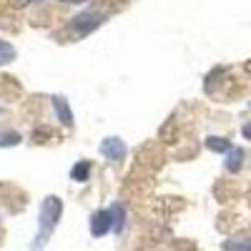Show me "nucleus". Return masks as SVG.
Returning a JSON list of instances; mask_svg holds the SVG:
<instances>
[{
	"label": "nucleus",
	"mask_w": 251,
	"mask_h": 251,
	"mask_svg": "<svg viewBox=\"0 0 251 251\" xmlns=\"http://www.w3.org/2000/svg\"><path fill=\"white\" fill-rule=\"evenodd\" d=\"M63 216V201L58 196H46L43 201H40V208H38V234L30 244L33 251H43L46 244L50 241L53 231L58 228V221Z\"/></svg>",
	"instance_id": "f257e3e1"
},
{
	"label": "nucleus",
	"mask_w": 251,
	"mask_h": 251,
	"mask_svg": "<svg viewBox=\"0 0 251 251\" xmlns=\"http://www.w3.org/2000/svg\"><path fill=\"white\" fill-rule=\"evenodd\" d=\"M103 23H106V13H100V10H83L78 15L71 18V23H68V30L73 38H88L91 33H96Z\"/></svg>",
	"instance_id": "f03ea898"
},
{
	"label": "nucleus",
	"mask_w": 251,
	"mask_h": 251,
	"mask_svg": "<svg viewBox=\"0 0 251 251\" xmlns=\"http://www.w3.org/2000/svg\"><path fill=\"white\" fill-rule=\"evenodd\" d=\"M98 151H100L103 158H108V161L116 163V161H123L126 156H128V146H126V141L118 138V136H108V138L100 141Z\"/></svg>",
	"instance_id": "7ed1b4c3"
},
{
	"label": "nucleus",
	"mask_w": 251,
	"mask_h": 251,
	"mask_svg": "<svg viewBox=\"0 0 251 251\" xmlns=\"http://www.w3.org/2000/svg\"><path fill=\"white\" fill-rule=\"evenodd\" d=\"M88 231H91V236H96V239H100V236H106V234L113 231V211H111V206H108V208H98V211L91 216Z\"/></svg>",
	"instance_id": "20e7f679"
},
{
	"label": "nucleus",
	"mask_w": 251,
	"mask_h": 251,
	"mask_svg": "<svg viewBox=\"0 0 251 251\" xmlns=\"http://www.w3.org/2000/svg\"><path fill=\"white\" fill-rule=\"evenodd\" d=\"M53 113H55V121H60V126L71 128L73 126V111H71V103L66 96H53Z\"/></svg>",
	"instance_id": "39448f33"
},
{
	"label": "nucleus",
	"mask_w": 251,
	"mask_h": 251,
	"mask_svg": "<svg viewBox=\"0 0 251 251\" xmlns=\"http://www.w3.org/2000/svg\"><path fill=\"white\" fill-rule=\"evenodd\" d=\"M71 178L75 181V183H86L88 178H91V161H75L73 163V169H71Z\"/></svg>",
	"instance_id": "423d86ee"
},
{
	"label": "nucleus",
	"mask_w": 251,
	"mask_h": 251,
	"mask_svg": "<svg viewBox=\"0 0 251 251\" xmlns=\"http://www.w3.org/2000/svg\"><path fill=\"white\" fill-rule=\"evenodd\" d=\"M224 166H226L228 174H239L241 166H244V149H231V151H228Z\"/></svg>",
	"instance_id": "0eeeda50"
},
{
	"label": "nucleus",
	"mask_w": 251,
	"mask_h": 251,
	"mask_svg": "<svg viewBox=\"0 0 251 251\" xmlns=\"http://www.w3.org/2000/svg\"><path fill=\"white\" fill-rule=\"evenodd\" d=\"M111 211H113V231L121 234V231H123V226H126V221H128L126 206H123L121 201H113V203H111Z\"/></svg>",
	"instance_id": "6e6552de"
},
{
	"label": "nucleus",
	"mask_w": 251,
	"mask_h": 251,
	"mask_svg": "<svg viewBox=\"0 0 251 251\" xmlns=\"http://www.w3.org/2000/svg\"><path fill=\"white\" fill-rule=\"evenodd\" d=\"M206 149H208V151H214V153H228V151L234 149V146H231V141H228V138L208 136V138H206Z\"/></svg>",
	"instance_id": "1a4fd4ad"
},
{
	"label": "nucleus",
	"mask_w": 251,
	"mask_h": 251,
	"mask_svg": "<svg viewBox=\"0 0 251 251\" xmlns=\"http://www.w3.org/2000/svg\"><path fill=\"white\" fill-rule=\"evenodd\" d=\"M224 251H251V236H231L224 241Z\"/></svg>",
	"instance_id": "9d476101"
},
{
	"label": "nucleus",
	"mask_w": 251,
	"mask_h": 251,
	"mask_svg": "<svg viewBox=\"0 0 251 251\" xmlns=\"http://www.w3.org/2000/svg\"><path fill=\"white\" fill-rule=\"evenodd\" d=\"M15 46H10L8 40H3L0 38V66H8V63H13L15 60Z\"/></svg>",
	"instance_id": "9b49d317"
},
{
	"label": "nucleus",
	"mask_w": 251,
	"mask_h": 251,
	"mask_svg": "<svg viewBox=\"0 0 251 251\" xmlns=\"http://www.w3.org/2000/svg\"><path fill=\"white\" fill-rule=\"evenodd\" d=\"M20 141V133L15 131H0V149H10V146H18Z\"/></svg>",
	"instance_id": "f8f14e48"
},
{
	"label": "nucleus",
	"mask_w": 251,
	"mask_h": 251,
	"mask_svg": "<svg viewBox=\"0 0 251 251\" xmlns=\"http://www.w3.org/2000/svg\"><path fill=\"white\" fill-rule=\"evenodd\" d=\"M241 133H244V138H246V141H251V121L241 126Z\"/></svg>",
	"instance_id": "ddd939ff"
},
{
	"label": "nucleus",
	"mask_w": 251,
	"mask_h": 251,
	"mask_svg": "<svg viewBox=\"0 0 251 251\" xmlns=\"http://www.w3.org/2000/svg\"><path fill=\"white\" fill-rule=\"evenodd\" d=\"M60 3H86V0H60Z\"/></svg>",
	"instance_id": "4468645a"
},
{
	"label": "nucleus",
	"mask_w": 251,
	"mask_h": 251,
	"mask_svg": "<svg viewBox=\"0 0 251 251\" xmlns=\"http://www.w3.org/2000/svg\"><path fill=\"white\" fill-rule=\"evenodd\" d=\"M28 3H43V0H28Z\"/></svg>",
	"instance_id": "2eb2a0df"
}]
</instances>
